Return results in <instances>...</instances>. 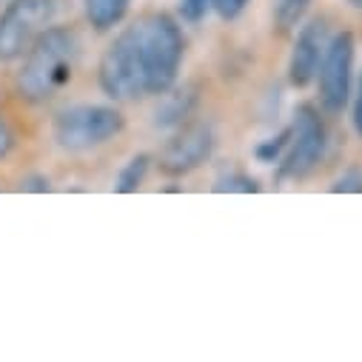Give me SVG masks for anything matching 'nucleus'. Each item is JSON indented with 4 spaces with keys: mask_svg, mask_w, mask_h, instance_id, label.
<instances>
[{
    "mask_svg": "<svg viewBox=\"0 0 362 362\" xmlns=\"http://www.w3.org/2000/svg\"><path fill=\"white\" fill-rule=\"evenodd\" d=\"M186 40L177 21L168 15H148L126 26L103 52L98 80L112 100H137L143 95H163L177 83L183 66Z\"/></svg>",
    "mask_w": 362,
    "mask_h": 362,
    "instance_id": "f257e3e1",
    "label": "nucleus"
},
{
    "mask_svg": "<svg viewBox=\"0 0 362 362\" xmlns=\"http://www.w3.org/2000/svg\"><path fill=\"white\" fill-rule=\"evenodd\" d=\"M80 60V40L69 26H49L23 52L15 88L26 103H49L71 83Z\"/></svg>",
    "mask_w": 362,
    "mask_h": 362,
    "instance_id": "f03ea898",
    "label": "nucleus"
},
{
    "mask_svg": "<svg viewBox=\"0 0 362 362\" xmlns=\"http://www.w3.org/2000/svg\"><path fill=\"white\" fill-rule=\"evenodd\" d=\"M126 120L115 106L100 103H77L57 112L52 123V137L63 151H92L98 146H106L123 132Z\"/></svg>",
    "mask_w": 362,
    "mask_h": 362,
    "instance_id": "7ed1b4c3",
    "label": "nucleus"
},
{
    "mask_svg": "<svg viewBox=\"0 0 362 362\" xmlns=\"http://www.w3.org/2000/svg\"><path fill=\"white\" fill-rule=\"evenodd\" d=\"M63 0H9L0 12V63H12L35 43L40 32L54 26Z\"/></svg>",
    "mask_w": 362,
    "mask_h": 362,
    "instance_id": "20e7f679",
    "label": "nucleus"
},
{
    "mask_svg": "<svg viewBox=\"0 0 362 362\" xmlns=\"http://www.w3.org/2000/svg\"><path fill=\"white\" fill-rule=\"evenodd\" d=\"M328 132L314 106H300L291 120V140L280 160V180H303L308 177L325 157Z\"/></svg>",
    "mask_w": 362,
    "mask_h": 362,
    "instance_id": "39448f33",
    "label": "nucleus"
},
{
    "mask_svg": "<svg viewBox=\"0 0 362 362\" xmlns=\"http://www.w3.org/2000/svg\"><path fill=\"white\" fill-rule=\"evenodd\" d=\"M354 57H356V43L351 32H339L328 40V49L317 71V88H320V103L334 115H339L351 100Z\"/></svg>",
    "mask_w": 362,
    "mask_h": 362,
    "instance_id": "423d86ee",
    "label": "nucleus"
},
{
    "mask_svg": "<svg viewBox=\"0 0 362 362\" xmlns=\"http://www.w3.org/2000/svg\"><path fill=\"white\" fill-rule=\"evenodd\" d=\"M214 146L217 134L211 123H183L160 151V171L168 177L192 174L214 154Z\"/></svg>",
    "mask_w": 362,
    "mask_h": 362,
    "instance_id": "0eeeda50",
    "label": "nucleus"
},
{
    "mask_svg": "<svg viewBox=\"0 0 362 362\" xmlns=\"http://www.w3.org/2000/svg\"><path fill=\"white\" fill-rule=\"evenodd\" d=\"M328 40H331V32H328V23L322 18L308 21L297 32V40H294L291 57H288V83L294 88H305L308 83L317 80V71H320L322 54L328 49Z\"/></svg>",
    "mask_w": 362,
    "mask_h": 362,
    "instance_id": "6e6552de",
    "label": "nucleus"
},
{
    "mask_svg": "<svg viewBox=\"0 0 362 362\" xmlns=\"http://www.w3.org/2000/svg\"><path fill=\"white\" fill-rule=\"evenodd\" d=\"M197 106V88L186 86V88H168L163 92L160 106L154 109V126L157 129H180L194 112Z\"/></svg>",
    "mask_w": 362,
    "mask_h": 362,
    "instance_id": "1a4fd4ad",
    "label": "nucleus"
},
{
    "mask_svg": "<svg viewBox=\"0 0 362 362\" xmlns=\"http://www.w3.org/2000/svg\"><path fill=\"white\" fill-rule=\"evenodd\" d=\"M83 4V15L98 32H109L115 26L123 23V18L129 15L132 0H80Z\"/></svg>",
    "mask_w": 362,
    "mask_h": 362,
    "instance_id": "9d476101",
    "label": "nucleus"
},
{
    "mask_svg": "<svg viewBox=\"0 0 362 362\" xmlns=\"http://www.w3.org/2000/svg\"><path fill=\"white\" fill-rule=\"evenodd\" d=\"M148 165H151V157L148 154H134L117 174V183H115V192L117 194H134L140 186H143V180L148 174Z\"/></svg>",
    "mask_w": 362,
    "mask_h": 362,
    "instance_id": "9b49d317",
    "label": "nucleus"
},
{
    "mask_svg": "<svg viewBox=\"0 0 362 362\" xmlns=\"http://www.w3.org/2000/svg\"><path fill=\"white\" fill-rule=\"evenodd\" d=\"M314 0H274V21L283 32L297 29Z\"/></svg>",
    "mask_w": 362,
    "mask_h": 362,
    "instance_id": "f8f14e48",
    "label": "nucleus"
},
{
    "mask_svg": "<svg viewBox=\"0 0 362 362\" xmlns=\"http://www.w3.org/2000/svg\"><path fill=\"white\" fill-rule=\"evenodd\" d=\"M214 192H228V194H257L259 192V183L251 177V174H243V171H228L223 177H217L214 183Z\"/></svg>",
    "mask_w": 362,
    "mask_h": 362,
    "instance_id": "ddd939ff",
    "label": "nucleus"
},
{
    "mask_svg": "<svg viewBox=\"0 0 362 362\" xmlns=\"http://www.w3.org/2000/svg\"><path fill=\"white\" fill-rule=\"evenodd\" d=\"M288 140H291V126L288 129H283L277 137H268L265 143H259L257 148H254V154H257V160L259 163H280L283 160V154H286V148H288Z\"/></svg>",
    "mask_w": 362,
    "mask_h": 362,
    "instance_id": "4468645a",
    "label": "nucleus"
},
{
    "mask_svg": "<svg viewBox=\"0 0 362 362\" xmlns=\"http://www.w3.org/2000/svg\"><path fill=\"white\" fill-rule=\"evenodd\" d=\"M331 192H342V194H359L362 192V171L359 168H348L345 174H339L334 180Z\"/></svg>",
    "mask_w": 362,
    "mask_h": 362,
    "instance_id": "2eb2a0df",
    "label": "nucleus"
},
{
    "mask_svg": "<svg viewBox=\"0 0 362 362\" xmlns=\"http://www.w3.org/2000/svg\"><path fill=\"white\" fill-rule=\"evenodd\" d=\"M209 9H211L209 0H180V15L189 23H200L209 15Z\"/></svg>",
    "mask_w": 362,
    "mask_h": 362,
    "instance_id": "dca6fc26",
    "label": "nucleus"
},
{
    "mask_svg": "<svg viewBox=\"0 0 362 362\" xmlns=\"http://www.w3.org/2000/svg\"><path fill=\"white\" fill-rule=\"evenodd\" d=\"M209 4H211V9L217 12V18L234 21V18H240V15L245 12L248 0H209Z\"/></svg>",
    "mask_w": 362,
    "mask_h": 362,
    "instance_id": "f3484780",
    "label": "nucleus"
},
{
    "mask_svg": "<svg viewBox=\"0 0 362 362\" xmlns=\"http://www.w3.org/2000/svg\"><path fill=\"white\" fill-rule=\"evenodd\" d=\"M12 148H15V132L4 120V115H0V160H6L12 154Z\"/></svg>",
    "mask_w": 362,
    "mask_h": 362,
    "instance_id": "a211bd4d",
    "label": "nucleus"
},
{
    "mask_svg": "<svg viewBox=\"0 0 362 362\" xmlns=\"http://www.w3.org/2000/svg\"><path fill=\"white\" fill-rule=\"evenodd\" d=\"M21 189L23 192H52V183H49V177H43V174H37V177H26L23 183H21Z\"/></svg>",
    "mask_w": 362,
    "mask_h": 362,
    "instance_id": "6ab92c4d",
    "label": "nucleus"
},
{
    "mask_svg": "<svg viewBox=\"0 0 362 362\" xmlns=\"http://www.w3.org/2000/svg\"><path fill=\"white\" fill-rule=\"evenodd\" d=\"M354 129L356 134H362V77H359V88H356V98H354Z\"/></svg>",
    "mask_w": 362,
    "mask_h": 362,
    "instance_id": "aec40b11",
    "label": "nucleus"
},
{
    "mask_svg": "<svg viewBox=\"0 0 362 362\" xmlns=\"http://www.w3.org/2000/svg\"><path fill=\"white\" fill-rule=\"evenodd\" d=\"M348 4H351L354 9H359V12H362V0H348Z\"/></svg>",
    "mask_w": 362,
    "mask_h": 362,
    "instance_id": "412c9836",
    "label": "nucleus"
}]
</instances>
